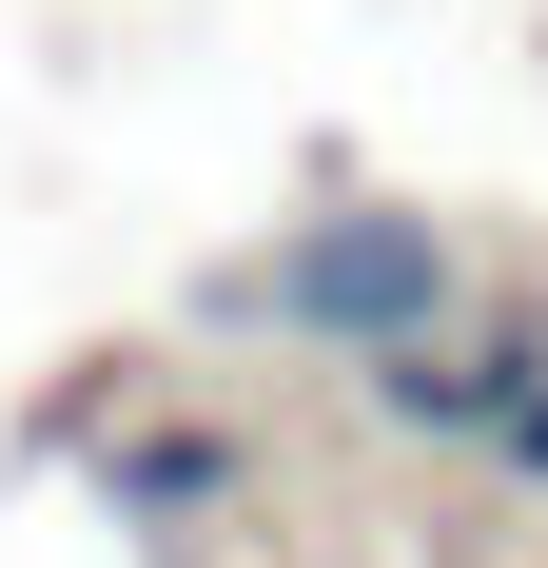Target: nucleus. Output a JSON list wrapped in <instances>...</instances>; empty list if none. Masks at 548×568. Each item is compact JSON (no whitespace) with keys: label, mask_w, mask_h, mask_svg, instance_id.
I'll return each instance as SVG.
<instances>
[{"label":"nucleus","mask_w":548,"mask_h":568,"mask_svg":"<svg viewBox=\"0 0 548 568\" xmlns=\"http://www.w3.org/2000/svg\"><path fill=\"white\" fill-rule=\"evenodd\" d=\"M216 314L333 353V373H392V353H432L450 314H470V255H450V216H412V196H314Z\"/></svg>","instance_id":"f257e3e1"},{"label":"nucleus","mask_w":548,"mask_h":568,"mask_svg":"<svg viewBox=\"0 0 548 568\" xmlns=\"http://www.w3.org/2000/svg\"><path fill=\"white\" fill-rule=\"evenodd\" d=\"M353 393H373V432H412V452H509L529 393H548V314H450L432 353H392Z\"/></svg>","instance_id":"f03ea898"},{"label":"nucleus","mask_w":548,"mask_h":568,"mask_svg":"<svg viewBox=\"0 0 548 568\" xmlns=\"http://www.w3.org/2000/svg\"><path fill=\"white\" fill-rule=\"evenodd\" d=\"M235 490H255V432H235V412H138V432H99V510L118 529H216Z\"/></svg>","instance_id":"7ed1b4c3"},{"label":"nucleus","mask_w":548,"mask_h":568,"mask_svg":"<svg viewBox=\"0 0 548 568\" xmlns=\"http://www.w3.org/2000/svg\"><path fill=\"white\" fill-rule=\"evenodd\" d=\"M490 470H509V490H548V393H529V432H509V452H490Z\"/></svg>","instance_id":"20e7f679"}]
</instances>
